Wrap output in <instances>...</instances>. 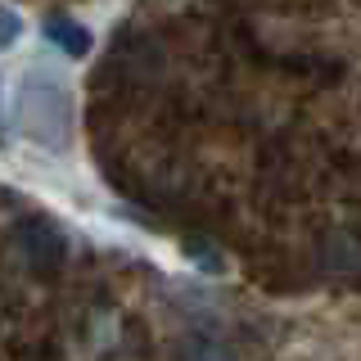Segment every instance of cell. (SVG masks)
<instances>
[{
    "label": "cell",
    "instance_id": "cell-1",
    "mask_svg": "<svg viewBox=\"0 0 361 361\" xmlns=\"http://www.w3.org/2000/svg\"><path fill=\"white\" fill-rule=\"evenodd\" d=\"M18 127L45 149L68 145V95L54 82H27L18 95Z\"/></svg>",
    "mask_w": 361,
    "mask_h": 361
},
{
    "label": "cell",
    "instance_id": "cell-2",
    "mask_svg": "<svg viewBox=\"0 0 361 361\" xmlns=\"http://www.w3.org/2000/svg\"><path fill=\"white\" fill-rule=\"evenodd\" d=\"M45 32H50V41L59 45L63 54H73V59L90 50V32H86V27H77V23H68V18H54Z\"/></svg>",
    "mask_w": 361,
    "mask_h": 361
},
{
    "label": "cell",
    "instance_id": "cell-3",
    "mask_svg": "<svg viewBox=\"0 0 361 361\" xmlns=\"http://www.w3.org/2000/svg\"><path fill=\"white\" fill-rule=\"evenodd\" d=\"M23 32V18L14 14V9H0V45H9Z\"/></svg>",
    "mask_w": 361,
    "mask_h": 361
}]
</instances>
